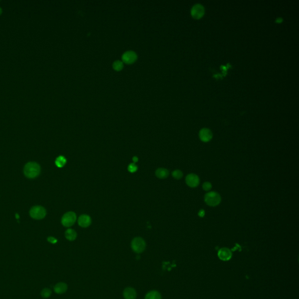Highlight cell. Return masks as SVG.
Masks as SVG:
<instances>
[{"label": "cell", "mask_w": 299, "mask_h": 299, "mask_svg": "<svg viewBox=\"0 0 299 299\" xmlns=\"http://www.w3.org/2000/svg\"><path fill=\"white\" fill-rule=\"evenodd\" d=\"M172 175L175 180H179L182 178L183 173L180 170H176L173 171Z\"/></svg>", "instance_id": "obj_18"}, {"label": "cell", "mask_w": 299, "mask_h": 299, "mask_svg": "<svg viewBox=\"0 0 299 299\" xmlns=\"http://www.w3.org/2000/svg\"><path fill=\"white\" fill-rule=\"evenodd\" d=\"M169 171L167 169L160 168L155 171V175L160 179H166L169 176Z\"/></svg>", "instance_id": "obj_14"}, {"label": "cell", "mask_w": 299, "mask_h": 299, "mask_svg": "<svg viewBox=\"0 0 299 299\" xmlns=\"http://www.w3.org/2000/svg\"><path fill=\"white\" fill-rule=\"evenodd\" d=\"M218 256L220 259L222 261H228L232 258V253L231 251L227 248H221L218 253Z\"/></svg>", "instance_id": "obj_9"}, {"label": "cell", "mask_w": 299, "mask_h": 299, "mask_svg": "<svg viewBox=\"0 0 299 299\" xmlns=\"http://www.w3.org/2000/svg\"><path fill=\"white\" fill-rule=\"evenodd\" d=\"M51 294H52V291L50 290V289H47V288L44 289L41 292V296H42V297H43V298H45V299H46V298L49 297L50 296Z\"/></svg>", "instance_id": "obj_19"}, {"label": "cell", "mask_w": 299, "mask_h": 299, "mask_svg": "<svg viewBox=\"0 0 299 299\" xmlns=\"http://www.w3.org/2000/svg\"><path fill=\"white\" fill-rule=\"evenodd\" d=\"M78 223L80 227L86 228L90 226V224H91V219L88 215L82 214L79 217L78 219Z\"/></svg>", "instance_id": "obj_11"}, {"label": "cell", "mask_w": 299, "mask_h": 299, "mask_svg": "<svg viewBox=\"0 0 299 299\" xmlns=\"http://www.w3.org/2000/svg\"><path fill=\"white\" fill-rule=\"evenodd\" d=\"M67 160L64 156L58 157L55 161V164L56 166L59 168H62L66 164Z\"/></svg>", "instance_id": "obj_17"}, {"label": "cell", "mask_w": 299, "mask_h": 299, "mask_svg": "<svg viewBox=\"0 0 299 299\" xmlns=\"http://www.w3.org/2000/svg\"><path fill=\"white\" fill-rule=\"evenodd\" d=\"M24 173L28 178H35L40 173V166L35 162H29L24 167Z\"/></svg>", "instance_id": "obj_1"}, {"label": "cell", "mask_w": 299, "mask_h": 299, "mask_svg": "<svg viewBox=\"0 0 299 299\" xmlns=\"http://www.w3.org/2000/svg\"><path fill=\"white\" fill-rule=\"evenodd\" d=\"M47 241L52 243V244H56L57 242V239H56L55 238H54L53 237H49L47 238Z\"/></svg>", "instance_id": "obj_23"}, {"label": "cell", "mask_w": 299, "mask_h": 299, "mask_svg": "<svg viewBox=\"0 0 299 299\" xmlns=\"http://www.w3.org/2000/svg\"><path fill=\"white\" fill-rule=\"evenodd\" d=\"M65 236L66 238L69 241H74L76 239L77 237V234L76 232L73 230V229H68L67 230L66 233H65Z\"/></svg>", "instance_id": "obj_15"}, {"label": "cell", "mask_w": 299, "mask_h": 299, "mask_svg": "<svg viewBox=\"0 0 299 299\" xmlns=\"http://www.w3.org/2000/svg\"><path fill=\"white\" fill-rule=\"evenodd\" d=\"M132 248L134 253H141L146 249V242L141 237H136L132 241Z\"/></svg>", "instance_id": "obj_3"}, {"label": "cell", "mask_w": 299, "mask_h": 299, "mask_svg": "<svg viewBox=\"0 0 299 299\" xmlns=\"http://www.w3.org/2000/svg\"><path fill=\"white\" fill-rule=\"evenodd\" d=\"M138 167L136 165L135 163H132L128 166V171L130 173H134L137 171Z\"/></svg>", "instance_id": "obj_22"}, {"label": "cell", "mask_w": 299, "mask_h": 299, "mask_svg": "<svg viewBox=\"0 0 299 299\" xmlns=\"http://www.w3.org/2000/svg\"><path fill=\"white\" fill-rule=\"evenodd\" d=\"M16 219H18L20 216H18V214H16Z\"/></svg>", "instance_id": "obj_25"}, {"label": "cell", "mask_w": 299, "mask_h": 299, "mask_svg": "<svg viewBox=\"0 0 299 299\" xmlns=\"http://www.w3.org/2000/svg\"><path fill=\"white\" fill-rule=\"evenodd\" d=\"M30 216L34 219L40 220L43 219L46 215V209L40 206H33L29 212Z\"/></svg>", "instance_id": "obj_4"}, {"label": "cell", "mask_w": 299, "mask_h": 299, "mask_svg": "<svg viewBox=\"0 0 299 299\" xmlns=\"http://www.w3.org/2000/svg\"><path fill=\"white\" fill-rule=\"evenodd\" d=\"M202 188L205 191H209L212 188V185L209 182H205L203 184Z\"/></svg>", "instance_id": "obj_21"}, {"label": "cell", "mask_w": 299, "mask_h": 299, "mask_svg": "<svg viewBox=\"0 0 299 299\" xmlns=\"http://www.w3.org/2000/svg\"><path fill=\"white\" fill-rule=\"evenodd\" d=\"M77 220V216L73 212H68L65 213L61 219V223L63 226L69 227L73 226Z\"/></svg>", "instance_id": "obj_5"}, {"label": "cell", "mask_w": 299, "mask_h": 299, "mask_svg": "<svg viewBox=\"0 0 299 299\" xmlns=\"http://www.w3.org/2000/svg\"><path fill=\"white\" fill-rule=\"evenodd\" d=\"M204 13L205 8L201 4H197L192 8L191 15L195 19L201 18L203 16Z\"/></svg>", "instance_id": "obj_6"}, {"label": "cell", "mask_w": 299, "mask_h": 299, "mask_svg": "<svg viewBox=\"0 0 299 299\" xmlns=\"http://www.w3.org/2000/svg\"><path fill=\"white\" fill-rule=\"evenodd\" d=\"M138 160H139V159H138L137 157H136V156H135V157H134L133 158V161H134V162H137V161H138Z\"/></svg>", "instance_id": "obj_24"}, {"label": "cell", "mask_w": 299, "mask_h": 299, "mask_svg": "<svg viewBox=\"0 0 299 299\" xmlns=\"http://www.w3.org/2000/svg\"><path fill=\"white\" fill-rule=\"evenodd\" d=\"M123 297L125 299H136L137 293L132 287H127L124 290Z\"/></svg>", "instance_id": "obj_12"}, {"label": "cell", "mask_w": 299, "mask_h": 299, "mask_svg": "<svg viewBox=\"0 0 299 299\" xmlns=\"http://www.w3.org/2000/svg\"><path fill=\"white\" fill-rule=\"evenodd\" d=\"M67 284H66L65 283H63V282H60L57 284L56 285V286H54V290L55 293H56L57 294H63V293H64L67 291Z\"/></svg>", "instance_id": "obj_13"}, {"label": "cell", "mask_w": 299, "mask_h": 299, "mask_svg": "<svg viewBox=\"0 0 299 299\" xmlns=\"http://www.w3.org/2000/svg\"><path fill=\"white\" fill-rule=\"evenodd\" d=\"M221 201L219 193L216 192H209L205 196V202L209 206L214 207L219 205Z\"/></svg>", "instance_id": "obj_2"}, {"label": "cell", "mask_w": 299, "mask_h": 299, "mask_svg": "<svg viewBox=\"0 0 299 299\" xmlns=\"http://www.w3.org/2000/svg\"><path fill=\"white\" fill-rule=\"evenodd\" d=\"M186 185L191 188L197 187L199 185L200 180L199 177L195 173H190L186 176Z\"/></svg>", "instance_id": "obj_7"}, {"label": "cell", "mask_w": 299, "mask_h": 299, "mask_svg": "<svg viewBox=\"0 0 299 299\" xmlns=\"http://www.w3.org/2000/svg\"><path fill=\"white\" fill-rule=\"evenodd\" d=\"M113 68L117 71H119L123 68V63L119 60H116L113 64Z\"/></svg>", "instance_id": "obj_20"}, {"label": "cell", "mask_w": 299, "mask_h": 299, "mask_svg": "<svg viewBox=\"0 0 299 299\" xmlns=\"http://www.w3.org/2000/svg\"><path fill=\"white\" fill-rule=\"evenodd\" d=\"M122 59L124 62L128 64H131L137 59V55L133 51H128L123 54Z\"/></svg>", "instance_id": "obj_10"}, {"label": "cell", "mask_w": 299, "mask_h": 299, "mask_svg": "<svg viewBox=\"0 0 299 299\" xmlns=\"http://www.w3.org/2000/svg\"><path fill=\"white\" fill-rule=\"evenodd\" d=\"M145 299H161V296L159 292L152 290L147 293Z\"/></svg>", "instance_id": "obj_16"}, {"label": "cell", "mask_w": 299, "mask_h": 299, "mask_svg": "<svg viewBox=\"0 0 299 299\" xmlns=\"http://www.w3.org/2000/svg\"><path fill=\"white\" fill-rule=\"evenodd\" d=\"M199 136L201 141L206 143L212 139L213 133L210 129L207 128H203L200 130Z\"/></svg>", "instance_id": "obj_8"}]
</instances>
